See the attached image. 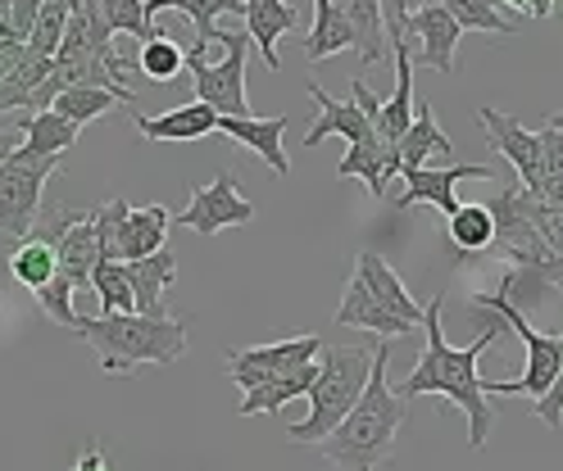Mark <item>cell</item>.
I'll use <instances>...</instances> for the list:
<instances>
[{
	"mask_svg": "<svg viewBox=\"0 0 563 471\" xmlns=\"http://www.w3.org/2000/svg\"><path fill=\"white\" fill-rule=\"evenodd\" d=\"M441 309H445V295H432V304L422 309V332H428V349L418 354V362L409 368V377L396 385V394L405 399H428V394H441L445 404H454L464 417H468V445L482 449L490 440V430H496V404L486 399L482 390V377H477V358L490 349V345H500L509 336V326L490 313V322L482 326V336L464 349H454L445 340V326H441Z\"/></svg>",
	"mask_w": 563,
	"mask_h": 471,
	"instance_id": "6da1fadb",
	"label": "cell"
},
{
	"mask_svg": "<svg viewBox=\"0 0 563 471\" xmlns=\"http://www.w3.org/2000/svg\"><path fill=\"white\" fill-rule=\"evenodd\" d=\"M386 368H391V345H377L364 394L355 399V408L336 422V430L319 440V453L336 471H377L396 453V435L409 417V404L391 390Z\"/></svg>",
	"mask_w": 563,
	"mask_h": 471,
	"instance_id": "7a4b0ae2",
	"label": "cell"
},
{
	"mask_svg": "<svg viewBox=\"0 0 563 471\" xmlns=\"http://www.w3.org/2000/svg\"><path fill=\"white\" fill-rule=\"evenodd\" d=\"M74 336H82L104 377H132L141 368H168L178 362L191 345L187 317H141V313H100V317H78Z\"/></svg>",
	"mask_w": 563,
	"mask_h": 471,
	"instance_id": "3957f363",
	"label": "cell"
},
{
	"mask_svg": "<svg viewBox=\"0 0 563 471\" xmlns=\"http://www.w3.org/2000/svg\"><path fill=\"white\" fill-rule=\"evenodd\" d=\"M368 368H373V349L364 345H323L319 349V372L309 385V417L287 426L291 445H319L323 435L336 430V422L355 408V399L368 385Z\"/></svg>",
	"mask_w": 563,
	"mask_h": 471,
	"instance_id": "277c9868",
	"label": "cell"
},
{
	"mask_svg": "<svg viewBox=\"0 0 563 471\" xmlns=\"http://www.w3.org/2000/svg\"><path fill=\"white\" fill-rule=\"evenodd\" d=\"M59 172V155H37L19 145V150L0 164V236L23 240L42 217V191Z\"/></svg>",
	"mask_w": 563,
	"mask_h": 471,
	"instance_id": "5b68a950",
	"label": "cell"
},
{
	"mask_svg": "<svg viewBox=\"0 0 563 471\" xmlns=\"http://www.w3.org/2000/svg\"><path fill=\"white\" fill-rule=\"evenodd\" d=\"M223 42V59L205 64L187 55L191 82H196V100L209 104L219 119H245L251 114V100H245V59H251V36L245 32H219Z\"/></svg>",
	"mask_w": 563,
	"mask_h": 471,
	"instance_id": "8992f818",
	"label": "cell"
},
{
	"mask_svg": "<svg viewBox=\"0 0 563 471\" xmlns=\"http://www.w3.org/2000/svg\"><path fill=\"white\" fill-rule=\"evenodd\" d=\"M173 223H183L196 236H219L228 227L255 223V204L236 191V172L223 168L214 181H205V187L191 191V204L183 213H173Z\"/></svg>",
	"mask_w": 563,
	"mask_h": 471,
	"instance_id": "52a82bcc",
	"label": "cell"
},
{
	"mask_svg": "<svg viewBox=\"0 0 563 471\" xmlns=\"http://www.w3.org/2000/svg\"><path fill=\"white\" fill-rule=\"evenodd\" d=\"M319 349H323L319 336H296V340L255 345V349H228V381H236L241 390H255L264 381L309 368V362L319 358Z\"/></svg>",
	"mask_w": 563,
	"mask_h": 471,
	"instance_id": "ba28073f",
	"label": "cell"
},
{
	"mask_svg": "<svg viewBox=\"0 0 563 471\" xmlns=\"http://www.w3.org/2000/svg\"><path fill=\"white\" fill-rule=\"evenodd\" d=\"M477 123L486 132V145L490 150H500L514 172H518V187L522 191H541V132L522 127L518 119L500 114V109H477Z\"/></svg>",
	"mask_w": 563,
	"mask_h": 471,
	"instance_id": "9c48e42d",
	"label": "cell"
},
{
	"mask_svg": "<svg viewBox=\"0 0 563 471\" xmlns=\"http://www.w3.org/2000/svg\"><path fill=\"white\" fill-rule=\"evenodd\" d=\"M405 42H409V55L418 64H428L437 72H460V42H464V27L445 14V5H422L409 14L405 23Z\"/></svg>",
	"mask_w": 563,
	"mask_h": 471,
	"instance_id": "30bf717a",
	"label": "cell"
},
{
	"mask_svg": "<svg viewBox=\"0 0 563 471\" xmlns=\"http://www.w3.org/2000/svg\"><path fill=\"white\" fill-rule=\"evenodd\" d=\"M405 191L396 195V209H409V204H437L445 217L460 209V195L454 187L460 181H496V168H482V164H445V168H409L400 172Z\"/></svg>",
	"mask_w": 563,
	"mask_h": 471,
	"instance_id": "8fae6325",
	"label": "cell"
},
{
	"mask_svg": "<svg viewBox=\"0 0 563 471\" xmlns=\"http://www.w3.org/2000/svg\"><path fill=\"white\" fill-rule=\"evenodd\" d=\"M173 227V213L164 204H146V209H123L114 217V259L132 263V259H146V254L164 249V236Z\"/></svg>",
	"mask_w": 563,
	"mask_h": 471,
	"instance_id": "7c38bea8",
	"label": "cell"
},
{
	"mask_svg": "<svg viewBox=\"0 0 563 471\" xmlns=\"http://www.w3.org/2000/svg\"><path fill=\"white\" fill-rule=\"evenodd\" d=\"M287 114H277V119H255V114H245V119H219V132L232 136L236 145H245L251 155H260L277 177H291V159H287V145H282V132H287Z\"/></svg>",
	"mask_w": 563,
	"mask_h": 471,
	"instance_id": "4fadbf2b",
	"label": "cell"
},
{
	"mask_svg": "<svg viewBox=\"0 0 563 471\" xmlns=\"http://www.w3.org/2000/svg\"><path fill=\"white\" fill-rule=\"evenodd\" d=\"M128 281H132V313L141 317H164V290L178 281V254L168 245L146 254V259L128 263Z\"/></svg>",
	"mask_w": 563,
	"mask_h": 471,
	"instance_id": "5bb4252c",
	"label": "cell"
},
{
	"mask_svg": "<svg viewBox=\"0 0 563 471\" xmlns=\"http://www.w3.org/2000/svg\"><path fill=\"white\" fill-rule=\"evenodd\" d=\"M241 19H245V36H251V46H255V51L264 55V64L277 72V68H282L277 42L300 23L296 5H291V0H245Z\"/></svg>",
	"mask_w": 563,
	"mask_h": 471,
	"instance_id": "9a60e30c",
	"label": "cell"
},
{
	"mask_svg": "<svg viewBox=\"0 0 563 471\" xmlns=\"http://www.w3.org/2000/svg\"><path fill=\"white\" fill-rule=\"evenodd\" d=\"M432 159H450V136L437 127L432 100L413 96V123L396 145V164H400V172H409V168H432Z\"/></svg>",
	"mask_w": 563,
	"mask_h": 471,
	"instance_id": "2e32d148",
	"label": "cell"
},
{
	"mask_svg": "<svg viewBox=\"0 0 563 471\" xmlns=\"http://www.w3.org/2000/svg\"><path fill=\"white\" fill-rule=\"evenodd\" d=\"M355 277L373 290V300L386 309V313H396L400 322H409V326H418L422 322V304L409 295V285L396 277V268L382 259V254H373V249H364L360 259H355Z\"/></svg>",
	"mask_w": 563,
	"mask_h": 471,
	"instance_id": "e0dca14e",
	"label": "cell"
},
{
	"mask_svg": "<svg viewBox=\"0 0 563 471\" xmlns=\"http://www.w3.org/2000/svg\"><path fill=\"white\" fill-rule=\"evenodd\" d=\"M100 263V240H96V223H91V209H82V217L55 240V272L82 290L91 285V268Z\"/></svg>",
	"mask_w": 563,
	"mask_h": 471,
	"instance_id": "ac0fdd59",
	"label": "cell"
},
{
	"mask_svg": "<svg viewBox=\"0 0 563 471\" xmlns=\"http://www.w3.org/2000/svg\"><path fill=\"white\" fill-rule=\"evenodd\" d=\"M309 100L319 104V123L305 132V145H319V141H328V136H341L345 145H355V141H364V136H373V127H368V119L360 114L355 100H332L319 82H309Z\"/></svg>",
	"mask_w": 563,
	"mask_h": 471,
	"instance_id": "d6986e66",
	"label": "cell"
},
{
	"mask_svg": "<svg viewBox=\"0 0 563 471\" xmlns=\"http://www.w3.org/2000/svg\"><path fill=\"white\" fill-rule=\"evenodd\" d=\"M336 326H364V332H377V336H386V340H396V336H409V332H413L409 322H400L396 313H386V309L373 300V290H368L360 277H350L345 290H341Z\"/></svg>",
	"mask_w": 563,
	"mask_h": 471,
	"instance_id": "ffe728a7",
	"label": "cell"
},
{
	"mask_svg": "<svg viewBox=\"0 0 563 471\" xmlns=\"http://www.w3.org/2000/svg\"><path fill=\"white\" fill-rule=\"evenodd\" d=\"M132 123H136V132L146 136V141H200L209 132H219V114L209 104H200V100L168 109V114H159V119L136 114Z\"/></svg>",
	"mask_w": 563,
	"mask_h": 471,
	"instance_id": "44dd1931",
	"label": "cell"
},
{
	"mask_svg": "<svg viewBox=\"0 0 563 471\" xmlns=\"http://www.w3.org/2000/svg\"><path fill=\"white\" fill-rule=\"evenodd\" d=\"M164 10H178V14H187L191 23H196V46L187 51L191 59H205V46L209 42H219V19L223 14H241L245 10V0H146V19L155 23V14H164Z\"/></svg>",
	"mask_w": 563,
	"mask_h": 471,
	"instance_id": "7402d4cb",
	"label": "cell"
},
{
	"mask_svg": "<svg viewBox=\"0 0 563 471\" xmlns=\"http://www.w3.org/2000/svg\"><path fill=\"white\" fill-rule=\"evenodd\" d=\"M51 68H55L51 55L27 51V42H23L19 68L10 72V78H0V114H14V109H27V114H32V100H37V91L46 87Z\"/></svg>",
	"mask_w": 563,
	"mask_h": 471,
	"instance_id": "603a6c76",
	"label": "cell"
},
{
	"mask_svg": "<svg viewBox=\"0 0 563 471\" xmlns=\"http://www.w3.org/2000/svg\"><path fill=\"white\" fill-rule=\"evenodd\" d=\"M336 177H360L373 200H386V181L396 177V168H391V159H386V145L377 136H364L341 155Z\"/></svg>",
	"mask_w": 563,
	"mask_h": 471,
	"instance_id": "cb8c5ba5",
	"label": "cell"
},
{
	"mask_svg": "<svg viewBox=\"0 0 563 471\" xmlns=\"http://www.w3.org/2000/svg\"><path fill=\"white\" fill-rule=\"evenodd\" d=\"M313 372H319V358H313L309 368H300V372H287V377H277V381H264V385H255V390H245V399L236 404V413H241V417H260V413L287 408L291 399H305V394H309Z\"/></svg>",
	"mask_w": 563,
	"mask_h": 471,
	"instance_id": "d4e9b609",
	"label": "cell"
},
{
	"mask_svg": "<svg viewBox=\"0 0 563 471\" xmlns=\"http://www.w3.org/2000/svg\"><path fill=\"white\" fill-rule=\"evenodd\" d=\"M341 51H355V32H350V23L336 14L332 0H313V27L305 36V59L323 64Z\"/></svg>",
	"mask_w": 563,
	"mask_h": 471,
	"instance_id": "484cf974",
	"label": "cell"
},
{
	"mask_svg": "<svg viewBox=\"0 0 563 471\" xmlns=\"http://www.w3.org/2000/svg\"><path fill=\"white\" fill-rule=\"evenodd\" d=\"M10 123L23 132V145H27V150H37V155H59V159H64L68 145H78V132H82V127H74L68 119H59L55 109H42V114H10Z\"/></svg>",
	"mask_w": 563,
	"mask_h": 471,
	"instance_id": "4316f807",
	"label": "cell"
},
{
	"mask_svg": "<svg viewBox=\"0 0 563 471\" xmlns=\"http://www.w3.org/2000/svg\"><path fill=\"white\" fill-rule=\"evenodd\" d=\"M336 14L350 23V32H355V55L360 64H377L386 55V27H382V10L377 0H332Z\"/></svg>",
	"mask_w": 563,
	"mask_h": 471,
	"instance_id": "83f0119b",
	"label": "cell"
},
{
	"mask_svg": "<svg viewBox=\"0 0 563 471\" xmlns=\"http://www.w3.org/2000/svg\"><path fill=\"white\" fill-rule=\"evenodd\" d=\"M445 236L454 249L464 254H482L490 249V240H496V223H490V209L486 204H460L450 217H445Z\"/></svg>",
	"mask_w": 563,
	"mask_h": 471,
	"instance_id": "f1b7e54d",
	"label": "cell"
},
{
	"mask_svg": "<svg viewBox=\"0 0 563 471\" xmlns=\"http://www.w3.org/2000/svg\"><path fill=\"white\" fill-rule=\"evenodd\" d=\"M114 104H123L114 91H100V87H64L51 109H55L59 119L74 123V127H87V123H96V119L110 114Z\"/></svg>",
	"mask_w": 563,
	"mask_h": 471,
	"instance_id": "f546056e",
	"label": "cell"
},
{
	"mask_svg": "<svg viewBox=\"0 0 563 471\" xmlns=\"http://www.w3.org/2000/svg\"><path fill=\"white\" fill-rule=\"evenodd\" d=\"M136 68L146 72L151 82H178V78H183V68H187V51L173 42L168 32H155L151 42H141Z\"/></svg>",
	"mask_w": 563,
	"mask_h": 471,
	"instance_id": "4dcf8cb0",
	"label": "cell"
},
{
	"mask_svg": "<svg viewBox=\"0 0 563 471\" xmlns=\"http://www.w3.org/2000/svg\"><path fill=\"white\" fill-rule=\"evenodd\" d=\"M441 5L464 32H490V36H514L518 32V23L500 14L496 0H441Z\"/></svg>",
	"mask_w": 563,
	"mask_h": 471,
	"instance_id": "1f68e13d",
	"label": "cell"
},
{
	"mask_svg": "<svg viewBox=\"0 0 563 471\" xmlns=\"http://www.w3.org/2000/svg\"><path fill=\"white\" fill-rule=\"evenodd\" d=\"M91 290L100 295V313H132L128 263H119V259H100V263L91 268Z\"/></svg>",
	"mask_w": 563,
	"mask_h": 471,
	"instance_id": "d6a6232c",
	"label": "cell"
},
{
	"mask_svg": "<svg viewBox=\"0 0 563 471\" xmlns=\"http://www.w3.org/2000/svg\"><path fill=\"white\" fill-rule=\"evenodd\" d=\"M10 277L27 290H42L55 277V249L42 240H19V249L10 254Z\"/></svg>",
	"mask_w": 563,
	"mask_h": 471,
	"instance_id": "836d02e7",
	"label": "cell"
},
{
	"mask_svg": "<svg viewBox=\"0 0 563 471\" xmlns=\"http://www.w3.org/2000/svg\"><path fill=\"white\" fill-rule=\"evenodd\" d=\"M100 19L114 36L128 32V36H141V42H151L159 32L151 19H146V0H100Z\"/></svg>",
	"mask_w": 563,
	"mask_h": 471,
	"instance_id": "e575fe53",
	"label": "cell"
},
{
	"mask_svg": "<svg viewBox=\"0 0 563 471\" xmlns=\"http://www.w3.org/2000/svg\"><path fill=\"white\" fill-rule=\"evenodd\" d=\"M64 27H68V5H64V0H46L37 23H32V32H27V51L55 59V51L64 42Z\"/></svg>",
	"mask_w": 563,
	"mask_h": 471,
	"instance_id": "d590c367",
	"label": "cell"
},
{
	"mask_svg": "<svg viewBox=\"0 0 563 471\" xmlns=\"http://www.w3.org/2000/svg\"><path fill=\"white\" fill-rule=\"evenodd\" d=\"M74 295H78V290L74 285H68L59 272L42 285V290H32V300H37V309L51 317V322H59V326H68V332H74V326H78V309H74Z\"/></svg>",
	"mask_w": 563,
	"mask_h": 471,
	"instance_id": "8d00e7d4",
	"label": "cell"
},
{
	"mask_svg": "<svg viewBox=\"0 0 563 471\" xmlns=\"http://www.w3.org/2000/svg\"><path fill=\"white\" fill-rule=\"evenodd\" d=\"M527 223H532V232L563 259V209L545 204V200H537L532 191H527Z\"/></svg>",
	"mask_w": 563,
	"mask_h": 471,
	"instance_id": "74e56055",
	"label": "cell"
},
{
	"mask_svg": "<svg viewBox=\"0 0 563 471\" xmlns=\"http://www.w3.org/2000/svg\"><path fill=\"white\" fill-rule=\"evenodd\" d=\"M422 5H441V0H377L382 27H386V46L405 42V23H409V14L422 10Z\"/></svg>",
	"mask_w": 563,
	"mask_h": 471,
	"instance_id": "f35d334b",
	"label": "cell"
},
{
	"mask_svg": "<svg viewBox=\"0 0 563 471\" xmlns=\"http://www.w3.org/2000/svg\"><path fill=\"white\" fill-rule=\"evenodd\" d=\"M42 5H46V0H10V19H5V27H0V36L27 42V32H32V23H37Z\"/></svg>",
	"mask_w": 563,
	"mask_h": 471,
	"instance_id": "ab89813d",
	"label": "cell"
},
{
	"mask_svg": "<svg viewBox=\"0 0 563 471\" xmlns=\"http://www.w3.org/2000/svg\"><path fill=\"white\" fill-rule=\"evenodd\" d=\"M532 417L537 422H545L550 430H559L563 426V362H559V377H554V385L537 399V404H532Z\"/></svg>",
	"mask_w": 563,
	"mask_h": 471,
	"instance_id": "60d3db41",
	"label": "cell"
},
{
	"mask_svg": "<svg viewBox=\"0 0 563 471\" xmlns=\"http://www.w3.org/2000/svg\"><path fill=\"white\" fill-rule=\"evenodd\" d=\"M23 59V42H14V36H0V78H10V72L19 68Z\"/></svg>",
	"mask_w": 563,
	"mask_h": 471,
	"instance_id": "b9f144b4",
	"label": "cell"
},
{
	"mask_svg": "<svg viewBox=\"0 0 563 471\" xmlns=\"http://www.w3.org/2000/svg\"><path fill=\"white\" fill-rule=\"evenodd\" d=\"M68 471H114L110 462H104V453L96 449V445H87L82 453H78V462L74 467H68Z\"/></svg>",
	"mask_w": 563,
	"mask_h": 471,
	"instance_id": "7bdbcfd3",
	"label": "cell"
},
{
	"mask_svg": "<svg viewBox=\"0 0 563 471\" xmlns=\"http://www.w3.org/2000/svg\"><path fill=\"white\" fill-rule=\"evenodd\" d=\"M19 145H23V132H19L14 123H5V127H0V164H5V159L19 150Z\"/></svg>",
	"mask_w": 563,
	"mask_h": 471,
	"instance_id": "ee69618b",
	"label": "cell"
},
{
	"mask_svg": "<svg viewBox=\"0 0 563 471\" xmlns=\"http://www.w3.org/2000/svg\"><path fill=\"white\" fill-rule=\"evenodd\" d=\"M527 14H532V19H550L554 14V0H527Z\"/></svg>",
	"mask_w": 563,
	"mask_h": 471,
	"instance_id": "f6af8a7d",
	"label": "cell"
},
{
	"mask_svg": "<svg viewBox=\"0 0 563 471\" xmlns=\"http://www.w3.org/2000/svg\"><path fill=\"white\" fill-rule=\"evenodd\" d=\"M64 5H68V14H87V10L100 5V0H64Z\"/></svg>",
	"mask_w": 563,
	"mask_h": 471,
	"instance_id": "bcb514c9",
	"label": "cell"
},
{
	"mask_svg": "<svg viewBox=\"0 0 563 471\" xmlns=\"http://www.w3.org/2000/svg\"><path fill=\"white\" fill-rule=\"evenodd\" d=\"M509 10H518V14H527V0H505Z\"/></svg>",
	"mask_w": 563,
	"mask_h": 471,
	"instance_id": "7dc6e473",
	"label": "cell"
},
{
	"mask_svg": "<svg viewBox=\"0 0 563 471\" xmlns=\"http://www.w3.org/2000/svg\"><path fill=\"white\" fill-rule=\"evenodd\" d=\"M5 19H10V0H0V27H5Z\"/></svg>",
	"mask_w": 563,
	"mask_h": 471,
	"instance_id": "c3c4849f",
	"label": "cell"
},
{
	"mask_svg": "<svg viewBox=\"0 0 563 471\" xmlns=\"http://www.w3.org/2000/svg\"><path fill=\"white\" fill-rule=\"evenodd\" d=\"M550 123H554V127H559V132H563V114H554V119H550Z\"/></svg>",
	"mask_w": 563,
	"mask_h": 471,
	"instance_id": "681fc988",
	"label": "cell"
}]
</instances>
